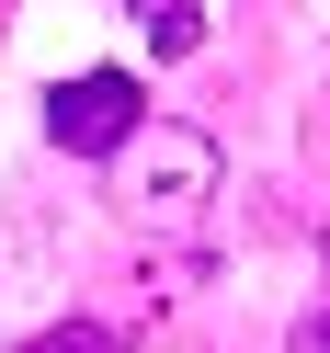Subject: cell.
I'll return each instance as SVG.
<instances>
[{"mask_svg":"<svg viewBox=\"0 0 330 353\" xmlns=\"http://www.w3.org/2000/svg\"><path fill=\"white\" fill-rule=\"evenodd\" d=\"M125 171V205L137 216H194L216 194V137H194V125H137V137L114 148Z\"/></svg>","mask_w":330,"mask_h":353,"instance_id":"cell-1","label":"cell"},{"mask_svg":"<svg viewBox=\"0 0 330 353\" xmlns=\"http://www.w3.org/2000/svg\"><path fill=\"white\" fill-rule=\"evenodd\" d=\"M137 125H148V92H137L125 69H80V80L46 92V137L69 148V160H114Z\"/></svg>","mask_w":330,"mask_h":353,"instance_id":"cell-2","label":"cell"},{"mask_svg":"<svg viewBox=\"0 0 330 353\" xmlns=\"http://www.w3.org/2000/svg\"><path fill=\"white\" fill-rule=\"evenodd\" d=\"M125 12H137V34L160 57H194V46H205V0H125Z\"/></svg>","mask_w":330,"mask_h":353,"instance_id":"cell-3","label":"cell"},{"mask_svg":"<svg viewBox=\"0 0 330 353\" xmlns=\"http://www.w3.org/2000/svg\"><path fill=\"white\" fill-rule=\"evenodd\" d=\"M23 353H125V342H114L103 319H57V330H34Z\"/></svg>","mask_w":330,"mask_h":353,"instance_id":"cell-4","label":"cell"},{"mask_svg":"<svg viewBox=\"0 0 330 353\" xmlns=\"http://www.w3.org/2000/svg\"><path fill=\"white\" fill-rule=\"evenodd\" d=\"M285 353H330V307H307V319H296V342H285Z\"/></svg>","mask_w":330,"mask_h":353,"instance_id":"cell-5","label":"cell"}]
</instances>
